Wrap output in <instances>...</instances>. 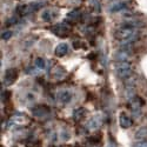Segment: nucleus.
<instances>
[{"label": "nucleus", "mask_w": 147, "mask_h": 147, "mask_svg": "<svg viewBox=\"0 0 147 147\" xmlns=\"http://www.w3.org/2000/svg\"><path fill=\"white\" fill-rule=\"evenodd\" d=\"M115 73L117 76L122 79L126 80L129 77L133 76V68L129 61H117L115 63Z\"/></svg>", "instance_id": "f257e3e1"}, {"label": "nucleus", "mask_w": 147, "mask_h": 147, "mask_svg": "<svg viewBox=\"0 0 147 147\" xmlns=\"http://www.w3.org/2000/svg\"><path fill=\"white\" fill-rule=\"evenodd\" d=\"M45 3L42 1H36V3H31L28 5H19L17 8H16V13L18 16H21V17H25L27 14H31V13H34L35 11H38Z\"/></svg>", "instance_id": "f03ea898"}, {"label": "nucleus", "mask_w": 147, "mask_h": 147, "mask_svg": "<svg viewBox=\"0 0 147 147\" xmlns=\"http://www.w3.org/2000/svg\"><path fill=\"white\" fill-rule=\"evenodd\" d=\"M144 104H145V101L141 99L140 96H137V95L128 101V106H129L132 114L134 117H139L141 114V107H142Z\"/></svg>", "instance_id": "7ed1b4c3"}, {"label": "nucleus", "mask_w": 147, "mask_h": 147, "mask_svg": "<svg viewBox=\"0 0 147 147\" xmlns=\"http://www.w3.org/2000/svg\"><path fill=\"white\" fill-rule=\"evenodd\" d=\"M18 78V71L16 68H8L6 72H5V74H4V85L5 86H9V85H12Z\"/></svg>", "instance_id": "20e7f679"}, {"label": "nucleus", "mask_w": 147, "mask_h": 147, "mask_svg": "<svg viewBox=\"0 0 147 147\" xmlns=\"http://www.w3.org/2000/svg\"><path fill=\"white\" fill-rule=\"evenodd\" d=\"M72 98H73V93L71 91H68V90H61V91H59L57 93V100H58V102L64 104V105L69 104L72 101Z\"/></svg>", "instance_id": "39448f33"}, {"label": "nucleus", "mask_w": 147, "mask_h": 147, "mask_svg": "<svg viewBox=\"0 0 147 147\" xmlns=\"http://www.w3.org/2000/svg\"><path fill=\"white\" fill-rule=\"evenodd\" d=\"M51 31L59 36H66L69 32V27L66 22H61V24H57V25L51 27Z\"/></svg>", "instance_id": "423d86ee"}, {"label": "nucleus", "mask_w": 147, "mask_h": 147, "mask_svg": "<svg viewBox=\"0 0 147 147\" xmlns=\"http://www.w3.org/2000/svg\"><path fill=\"white\" fill-rule=\"evenodd\" d=\"M58 16V11L53 8H46L41 12V19L46 22H51L53 21Z\"/></svg>", "instance_id": "0eeeda50"}, {"label": "nucleus", "mask_w": 147, "mask_h": 147, "mask_svg": "<svg viewBox=\"0 0 147 147\" xmlns=\"http://www.w3.org/2000/svg\"><path fill=\"white\" fill-rule=\"evenodd\" d=\"M48 113H50V108L45 105H39L32 108V114L36 118H45Z\"/></svg>", "instance_id": "6e6552de"}, {"label": "nucleus", "mask_w": 147, "mask_h": 147, "mask_svg": "<svg viewBox=\"0 0 147 147\" xmlns=\"http://www.w3.org/2000/svg\"><path fill=\"white\" fill-rule=\"evenodd\" d=\"M102 122H104L102 117L98 114V115H95V117H93L92 119L88 120L86 127H88L90 129H98V128H99L102 125Z\"/></svg>", "instance_id": "1a4fd4ad"}, {"label": "nucleus", "mask_w": 147, "mask_h": 147, "mask_svg": "<svg viewBox=\"0 0 147 147\" xmlns=\"http://www.w3.org/2000/svg\"><path fill=\"white\" fill-rule=\"evenodd\" d=\"M119 124L122 128H129L132 126V119L129 117H127L125 113H121L119 117Z\"/></svg>", "instance_id": "9d476101"}, {"label": "nucleus", "mask_w": 147, "mask_h": 147, "mask_svg": "<svg viewBox=\"0 0 147 147\" xmlns=\"http://www.w3.org/2000/svg\"><path fill=\"white\" fill-rule=\"evenodd\" d=\"M82 13L79 11V9H74V11H72V12H69V13L67 14V21L68 22H76V21H78V20H80V19H82Z\"/></svg>", "instance_id": "9b49d317"}, {"label": "nucleus", "mask_w": 147, "mask_h": 147, "mask_svg": "<svg viewBox=\"0 0 147 147\" xmlns=\"http://www.w3.org/2000/svg\"><path fill=\"white\" fill-rule=\"evenodd\" d=\"M67 52H68V46H67V44H65V42H61V44H59L57 47H55V55L57 57H64V55H66L67 54Z\"/></svg>", "instance_id": "f8f14e48"}, {"label": "nucleus", "mask_w": 147, "mask_h": 147, "mask_svg": "<svg viewBox=\"0 0 147 147\" xmlns=\"http://www.w3.org/2000/svg\"><path fill=\"white\" fill-rule=\"evenodd\" d=\"M129 57H131V51L119 50L115 54V60L117 61H128Z\"/></svg>", "instance_id": "ddd939ff"}, {"label": "nucleus", "mask_w": 147, "mask_h": 147, "mask_svg": "<svg viewBox=\"0 0 147 147\" xmlns=\"http://www.w3.org/2000/svg\"><path fill=\"white\" fill-rule=\"evenodd\" d=\"M73 119L79 121V120H82L85 117H86V109H85L84 107H78L76 108L74 111H73Z\"/></svg>", "instance_id": "4468645a"}, {"label": "nucleus", "mask_w": 147, "mask_h": 147, "mask_svg": "<svg viewBox=\"0 0 147 147\" xmlns=\"http://www.w3.org/2000/svg\"><path fill=\"white\" fill-rule=\"evenodd\" d=\"M127 1H118V3H114L113 5L109 6V11L111 12H119V11H122V9H125L127 8Z\"/></svg>", "instance_id": "2eb2a0df"}, {"label": "nucleus", "mask_w": 147, "mask_h": 147, "mask_svg": "<svg viewBox=\"0 0 147 147\" xmlns=\"http://www.w3.org/2000/svg\"><path fill=\"white\" fill-rule=\"evenodd\" d=\"M90 6L92 7V9L95 12V13H100L101 12V5L99 0H88Z\"/></svg>", "instance_id": "dca6fc26"}, {"label": "nucleus", "mask_w": 147, "mask_h": 147, "mask_svg": "<svg viewBox=\"0 0 147 147\" xmlns=\"http://www.w3.org/2000/svg\"><path fill=\"white\" fill-rule=\"evenodd\" d=\"M144 138H147V127H140L136 132V139L138 140H144Z\"/></svg>", "instance_id": "f3484780"}, {"label": "nucleus", "mask_w": 147, "mask_h": 147, "mask_svg": "<svg viewBox=\"0 0 147 147\" xmlns=\"http://www.w3.org/2000/svg\"><path fill=\"white\" fill-rule=\"evenodd\" d=\"M46 60L44 59V58H36L35 60H34V66L38 68V69H44L45 67H46Z\"/></svg>", "instance_id": "a211bd4d"}, {"label": "nucleus", "mask_w": 147, "mask_h": 147, "mask_svg": "<svg viewBox=\"0 0 147 147\" xmlns=\"http://www.w3.org/2000/svg\"><path fill=\"white\" fill-rule=\"evenodd\" d=\"M136 77L134 76H132V77H129L128 79H126V80H124V85H125V87H134L136 86Z\"/></svg>", "instance_id": "6ab92c4d"}, {"label": "nucleus", "mask_w": 147, "mask_h": 147, "mask_svg": "<svg viewBox=\"0 0 147 147\" xmlns=\"http://www.w3.org/2000/svg\"><path fill=\"white\" fill-rule=\"evenodd\" d=\"M11 98V92L9 91H1V101L6 102Z\"/></svg>", "instance_id": "aec40b11"}, {"label": "nucleus", "mask_w": 147, "mask_h": 147, "mask_svg": "<svg viewBox=\"0 0 147 147\" xmlns=\"http://www.w3.org/2000/svg\"><path fill=\"white\" fill-rule=\"evenodd\" d=\"M17 22H18V18H17V17H12V18H9L8 20H6V22H5V26L16 25Z\"/></svg>", "instance_id": "412c9836"}, {"label": "nucleus", "mask_w": 147, "mask_h": 147, "mask_svg": "<svg viewBox=\"0 0 147 147\" xmlns=\"http://www.w3.org/2000/svg\"><path fill=\"white\" fill-rule=\"evenodd\" d=\"M12 34H13V33H12V31H5V32L1 33V39L3 40H8L12 36Z\"/></svg>", "instance_id": "4be33fe9"}, {"label": "nucleus", "mask_w": 147, "mask_h": 147, "mask_svg": "<svg viewBox=\"0 0 147 147\" xmlns=\"http://www.w3.org/2000/svg\"><path fill=\"white\" fill-rule=\"evenodd\" d=\"M133 147H147V140H139L133 145Z\"/></svg>", "instance_id": "5701e85b"}, {"label": "nucleus", "mask_w": 147, "mask_h": 147, "mask_svg": "<svg viewBox=\"0 0 147 147\" xmlns=\"http://www.w3.org/2000/svg\"><path fill=\"white\" fill-rule=\"evenodd\" d=\"M80 44H81V41H77V40H76V41H73V47H74L76 50H78V48H80V47H81V45H80Z\"/></svg>", "instance_id": "b1692460"}, {"label": "nucleus", "mask_w": 147, "mask_h": 147, "mask_svg": "<svg viewBox=\"0 0 147 147\" xmlns=\"http://www.w3.org/2000/svg\"><path fill=\"white\" fill-rule=\"evenodd\" d=\"M107 147H117V145H115V142L111 139V140H109V142H108V145H107Z\"/></svg>", "instance_id": "393cba45"}]
</instances>
